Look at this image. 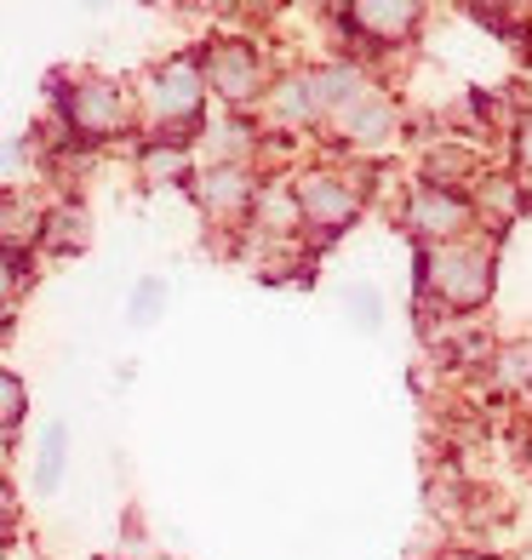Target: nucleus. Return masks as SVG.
Returning a JSON list of instances; mask_svg holds the SVG:
<instances>
[{
	"mask_svg": "<svg viewBox=\"0 0 532 560\" xmlns=\"http://www.w3.org/2000/svg\"><path fill=\"white\" fill-rule=\"evenodd\" d=\"M143 172H149V184H166V177L184 172V155H177V149H149V155H143Z\"/></svg>",
	"mask_w": 532,
	"mask_h": 560,
	"instance_id": "10",
	"label": "nucleus"
},
{
	"mask_svg": "<svg viewBox=\"0 0 532 560\" xmlns=\"http://www.w3.org/2000/svg\"><path fill=\"white\" fill-rule=\"evenodd\" d=\"M58 235H63L69 246H74V241H81V235H86V223H81V218H74V207H63V212L53 218V241H58Z\"/></svg>",
	"mask_w": 532,
	"mask_h": 560,
	"instance_id": "13",
	"label": "nucleus"
},
{
	"mask_svg": "<svg viewBox=\"0 0 532 560\" xmlns=\"http://www.w3.org/2000/svg\"><path fill=\"white\" fill-rule=\"evenodd\" d=\"M155 310H161V287L149 280V287H138V310H132V320L143 326V320H155Z\"/></svg>",
	"mask_w": 532,
	"mask_h": 560,
	"instance_id": "14",
	"label": "nucleus"
},
{
	"mask_svg": "<svg viewBox=\"0 0 532 560\" xmlns=\"http://www.w3.org/2000/svg\"><path fill=\"white\" fill-rule=\"evenodd\" d=\"M35 207L30 200H18V195H0V241H12V246H23V241H35Z\"/></svg>",
	"mask_w": 532,
	"mask_h": 560,
	"instance_id": "8",
	"label": "nucleus"
},
{
	"mask_svg": "<svg viewBox=\"0 0 532 560\" xmlns=\"http://www.w3.org/2000/svg\"><path fill=\"white\" fill-rule=\"evenodd\" d=\"M355 315H361V326H378V298H372V287H355Z\"/></svg>",
	"mask_w": 532,
	"mask_h": 560,
	"instance_id": "16",
	"label": "nucleus"
},
{
	"mask_svg": "<svg viewBox=\"0 0 532 560\" xmlns=\"http://www.w3.org/2000/svg\"><path fill=\"white\" fill-rule=\"evenodd\" d=\"M464 223H470L464 200L447 195V189H424L413 200V229H418V235H459Z\"/></svg>",
	"mask_w": 532,
	"mask_h": 560,
	"instance_id": "4",
	"label": "nucleus"
},
{
	"mask_svg": "<svg viewBox=\"0 0 532 560\" xmlns=\"http://www.w3.org/2000/svg\"><path fill=\"white\" fill-rule=\"evenodd\" d=\"M418 7H355V23H367L372 35H407Z\"/></svg>",
	"mask_w": 532,
	"mask_h": 560,
	"instance_id": "9",
	"label": "nucleus"
},
{
	"mask_svg": "<svg viewBox=\"0 0 532 560\" xmlns=\"http://www.w3.org/2000/svg\"><path fill=\"white\" fill-rule=\"evenodd\" d=\"M23 418V384L12 372H0V423H18Z\"/></svg>",
	"mask_w": 532,
	"mask_h": 560,
	"instance_id": "11",
	"label": "nucleus"
},
{
	"mask_svg": "<svg viewBox=\"0 0 532 560\" xmlns=\"http://www.w3.org/2000/svg\"><path fill=\"white\" fill-rule=\"evenodd\" d=\"M429 287H436L447 303H459V310L481 303L487 287H493L487 252H436V258H429Z\"/></svg>",
	"mask_w": 532,
	"mask_h": 560,
	"instance_id": "1",
	"label": "nucleus"
},
{
	"mask_svg": "<svg viewBox=\"0 0 532 560\" xmlns=\"http://www.w3.org/2000/svg\"><path fill=\"white\" fill-rule=\"evenodd\" d=\"M298 207H303V218H310V223L333 229V223H344V218L355 212V195H349L344 184H333V177H310V184H303V195H298Z\"/></svg>",
	"mask_w": 532,
	"mask_h": 560,
	"instance_id": "5",
	"label": "nucleus"
},
{
	"mask_svg": "<svg viewBox=\"0 0 532 560\" xmlns=\"http://www.w3.org/2000/svg\"><path fill=\"white\" fill-rule=\"evenodd\" d=\"M69 115H74V126H81V132H115V126L126 120V109H120V92H115V86H104V81L74 86V97H69Z\"/></svg>",
	"mask_w": 532,
	"mask_h": 560,
	"instance_id": "2",
	"label": "nucleus"
},
{
	"mask_svg": "<svg viewBox=\"0 0 532 560\" xmlns=\"http://www.w3.org/2000/svg\"><path fill=\"white\" fill-rule=\"evenodd\" d=\"M12 292H18V264H12V258H0V310L12 303Z\"/></svg>",
	"mask_w": 532,
	"mask_h": 560,
	"instance_id": "17",
	"label": "nucleus"
},
{
	"mask_svg": "<svg viewBox=\"0 0 532 560\" xmlns=\"http://www.w3.org/2000/svg\"><path fill=\"white\" fill-rule=\"evenodd\" d=\"M0 544H7V532H0Z\"/></svg>",
	"mask_w": 532,
	"mask_h": 560,
	"instance_id": "19",
	"label": "nucleus"
},
{
	"mask_svg": "<svg viewBox=\"0 0 532 560\" xmlns=\"http://www.w3.org/2000/svg\"><path fill=\"white\" fill-rule=\"evenodd\" d=\"M470 166V155L464 149H447V155H436V166H429V177H459Z\"/></svg>",
	"mask_w": 532,
	"mask_h": 560,
	"instance_id": "15",
	"label": "nucleus"
},
{
	"mask_svg": "<svg viewBox=\"0 0 532 560\" xmlns=\"http://www.w3.org/2000/svg\"><path fill=\"white\" fill-rule=\"evenodd\" d=\"M207 69H212V86H218L223 97H235V104L258 92V58H252L246 46H235V40H230V46H218Z\"/></svg>",
	"mask_w": 532,
	"mask_h": 560,
	"instance_id": "3",
	"label": "nucleus"
},
{
	"mask_svg": "<svg viewBox=\"0 0 532 560\" xmlns=\"http://www.w3.org/2000/svg\"><path fill=\"white\" fill-rule=\"evenodd\" d=\"M155 104H161V115H195V104H200V74H195V63H172V69H161V81H155Z\"/></svg>",
	"mask_w": 532,
	"mask_h": 560,
	"instance_id": "6",
	"label": "nucleus"
},
{
	"mask_svg": "<svg viewBox=\"0 0 532 560\" xmlns=\"http://www.w3.org/2000/svg\"><path fill=\"white\" fill-rule=\"evenodd\" d=\"M521 161L532 166V126H527V132H521Z\"/></svg>",
	"mask_w": 532,
	"mask_h": 560,
	"instance_id": "18",
	"label": "nucleus"
},
{
	"mask_svg": "<svg viewBox=\"0 0 532 560\" xmlns=\"http://www.w3.org/2000/svg\"><path fill=\"white\" fill-rule=\"evenodd\" d=\"M200 200H207L212 212H241L246 200V177L235 166H212L207 177H200Z\"/></svg>",
	"mask_w": 532,
	"mask_h": 560,
	"instance_id": "7",
	"label": "nucleus"
},
{
	"mask_svg": "<svg viewBox=\"0 0 532 560\" xmlns=\"http://www.w3.org/2000/svg\"><path fill=\"white\" fill-rule=\"evenodd\" d=\"M58 469H63V429H53V435H46V452H41V487H53Z\"/></svg>",
	"mask_w": 532,
	"mask_h": 560,
	"instance_id": "12",
	"label": "nucleus"
},
{
	"mask_svg": "<svg viewBox=\"0 0 532 560\" xmlns=\"http://www.w3.org/2000/svg\"><path fill=\"white\" fill-rule=\"evenodd\" d=\"M527 560H532V555H527Z\"/></svg>",
	"mask_w": 532,
	"mask_h": 560,
	"instance_id": "20",
	"label": "nucleus"
}]
</instances>
